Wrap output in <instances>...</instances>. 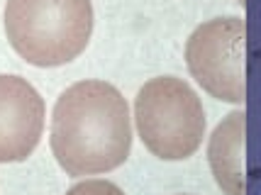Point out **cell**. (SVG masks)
Here are the masks:
<instances>
[{
	"instance_id": "1",
	"label": "cell",
	"mask_w": 261,
	"mask_h": 195,
	"mask_svg": "<svg viewBox=\"0 0 261 195\" xmlns=\"http://www.w3.org/2000/svg\"><path fill=\"white\" fill-rule=\"evenodd\" d=\"M129 149V107L115 86L79 80L61 93L51 115V151L68 176L113 171Z\"/></svg>"
},
{
	"instance_id": "2",
	"label": "cell",
	"mask_w": 261,
	"mask_h": 195,
	"mask_svg": "<svg viewBox=\"0 0 261 195\" xmlns=\"http://www.w3.org/2000/svg\"><path fill=\"white\" fill-rule=\"evenodd\" d=\"M5 32L12 49L34 66H61L88 46L91 0H8Z\"/></svg>"
},
{
	"instance_id": "3",
	"label": "cell",
	"mask_w": 261,
	"mask_h": 195,
	"mask_svg": "<svg viewBox=\"0 0 261 195\" xmlns=\"http://www.w3.org/2000/svg\"><path fill=\"white\" fill-rule=\"evenodd\" d=\"M135 120L144 147L159 159H188L203 144V103L181 78L161 76L144 83L135 100Z\"/></svg>"
},
{
	"instance_id": "4",
	"label": "cell",
	"mask_w": 261,
	"mask_h": 195,
	"mask_svg": "<svg viewBox=\"0 0 261 195\" xmlns=\"http://www.w3.org/2000/svg\"><path fill=\"white\" fill-rule=\"evenodd\" d=\"M193 78L225 103L247 100V24L242 17H217L200 24L186 44Z\"/></svg>"
},
{
	"instance_id": "5",
	"label": "cell",
	"mask_w": 261,
	"mask_h": 195,
	"mask_svg": "<svg viewBox=\"0 0 261 195\" xmlns=\"http://www.w3.org/2000/svg\"><path fill=\"white\" fill-rule=\"evenodd\" d=\"M44 129V100L20 76H0V163L24 161Z\"/></svg>"
},
{
	"instance_id": "6",
	"label": "cell",
	"mask_w": 261,
	"mask_h": 195,
	"mask_svg": "<svg viewBox=\"0 0 261 195\" xmlns=\"http://www.w3.org/2000/svg\"><path fill=\"white\" fill-rule=\"evenodd\" d=\"M244 129H247V115L237 110L225 117L210 137L207 156H210L213 176L227 195H247Z\"/></svg>"
},
{
	"instance_id": "7",
	"label": "cell",
	"mask_w": 261,
	"mask_h": 195,
	"mask_svg": "<svg viewBox=\"0 0 261 195\" xmlns=\"http://www.w3.org/2000/svg\"><path fill=\"white\" fill-rule=\"evenodd\" d=\"M66 195H125V193L115 183H110V181L93 178V181H81V183H76Z\"/></svg>"
}]
</instances>
